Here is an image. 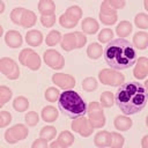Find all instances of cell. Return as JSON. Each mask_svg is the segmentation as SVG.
<instances>
[{"mask_svg":"<svg viewBox=\"0 0 148 148\" xmlns=\"http://www.w3.org/2000/svg\"><path fill=\"white\" fill-rule=\"evenodd\" d=\"M132 125L131 119H127L125 117H117L116 118V127L117 128H121L123 131H126V128H128Z\"/></svg>","mask_w":148,"mask_h":148,"instance_id":"5b68a950","label":"cell"},{"mask_svg":"<svg viewBox=\"0 0 148 148\" xmlns=\"http://www.w3.org/2000/svg\"><path fill=\"white\" fill-rule=\"evenodd\" d=\"M111 37H112V32L109 31V30H104V31L101 32L99 36H98V38H99L101 42H106V40H109Z\"/></svg>","mask_w":148,"mask_h":148,"instance_id":"8992f818","label":"cell"},{"mask_svg":"<svg viewBox=\"0 0 148 148\" xmlns=\"http://www.w3.org/2000/svg\"><path fill=\"white\" fill-rule=\"evenodd\" d=\"M57 116H58L57 111L53 108H51V106L45 108L43 110V118H44L45 121H53L57 118Z\"/></svg>","mask_w":148,"mask_h":148,"instance_id":"277c9868","label":"cell"},{"mask_svg":"<svg viewBox=\"0 0 148 148\" xmlns=\"http://www.w3.org/2000/svg\"><path fill=\"white\" fill-rule=\"evenodd\" d=\"M105 62L114 69L124 71L132 67L136 59L138 53L133 44L125 38L111 39L103 50Z\"/></svg>","mask_w":148,"mask_h":148,"instance_id":"7a4b0ae2","label":"cell"},{"mask_svg":"<svg viewBox=\"0 0 148 148\" xmlns=\"http://www.w3.org/2000/svg\"><path fill=\"white\" fill-rule=\"evenodd\" d=\"M116 104L124 114H135L142 111L147 104L148 92L143 83H123L116 92Z\"/></svg>","mask_w":148,"mask_h":148,"instance_id":"6da1fadb","label":"cell"},{"mask_svg":"<svg viewBox=\"0 0 148 148\" xmlns=\"http://www.w3.org/2000/svg\"><path fill=\"white\" fill-rule=\"evenodd\" d=\"M59 110L71 119L84 116L87 112V104L83 98L74 90H66L60 94L58 101Z\"/></svg>","mask_w":148,"mask_h":148,"instance_id":"3957f363","label":"cell"}]
</instances>
